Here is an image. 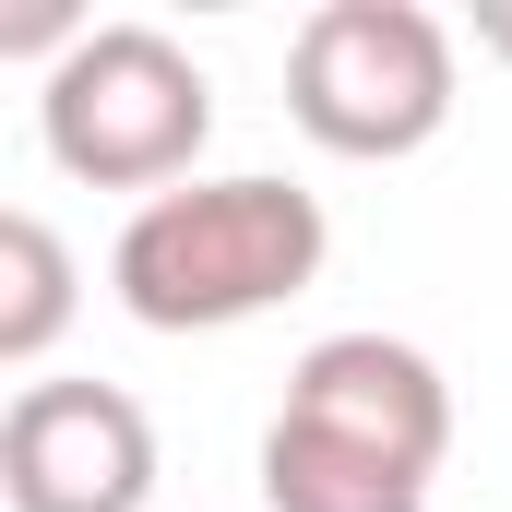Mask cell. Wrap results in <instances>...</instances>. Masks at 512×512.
Here are the masks:
<instances>
[{
    "label": "cell",
    "mask_w": 512,
    "mask_h": 512,
    "mask_svg": "<svg viewBox=\"0 0 512 512\" xmlns=\"http://www.w3.org/2000/svg\"><path fill=\"white\" fill-rule=\"evenodd\" d=\"M334 251L322 203L298 179H179L155 203H131L120 251H108V286L143 334H227L251 310H286Z\"/></svg>",
    "instance_id": "obj_1"
},
{
    "label": "cell",
    "mask_w": 512,
    "mask_h": 512,
    "mask_svg": "<svg viewBox=\"0 0 512 512\" xmlns=\"http://www.w3.org/2000/svg\"><path fill=\"white\" fill-rule=\"evenodd\" d=\"M36 131L72 179L96 191H179L191 155L215 143V84L203 60L167 36V24H84L72 60H48V96H36Z\"/></svg>",
    "instance_id": "obj_2"
},
{
    "label": "cell",
    "mask_w": 512,
    "mask_h": 512,
    "mask_svg": "<svg viewBox=\"0 0 512 512\" xmlns=\"http://www.w3.org/2000/svg\"><path fill=\"white\" fill-rule=\"evenodd\" d=\"M286 120L322 155L393 167L453 120V24L429 0H322L286 36Z\"/></svg>",
    "instance_id": "obj_3"
},
{
    "label": "cell",
    "mask_w": 512,
    "mask_h": 512,
    "mask_svg": "<svg viewBox=\"0 0 512 512\" xmlns=\"http://www.w3.org/2000/svg\"><path fill=\"white\" fill-rule=\"evenodd\" d=\"M0 501L12 512H143L155 501V417L120 382H24L0 417Z\"/></svg>",
    "instance_id": "obj_4"
},
{
    "label": "cell",
    "mask_w": 512,
    "mask_h": 512,
    "mask_svg": "<svg viewBox=\"0 0 512 512\" xmlns=\"http://www.w3.org/2000/svg\"><path fill=\"white\" fill-rule=\"evenodd\" d=\"M286 417L346 453H382L405 477H441V453H453V382L405 334H322L286 370Z\"/></svg>",
    "instance_id": "obj_5"
},
{
    "label": "cell",
    "mask_w": 512,
    "mask_h": 512,
    "mask_svg": "<svg viewBox=\"0 0 512 512\" xmlns=\"http://www.w3.org/2000/svg\"><path fill=\"white\" fill-rule=\"evenodd\" d=\"M262 501L274 512H429V477H405L382 453H346L298 417L262 429Z\"/></svg>",
    "instance_id": "obj_6"
},
{
    "label": "cell",
    "mask_w": 512,
    "mask_h": 512,
    "mask_svg": "<svg viewBox=\"0 0 512 512\" xmlns=\"http://www.w3.org/2000/svg\"><path fill=\"white\" fill-rule=\"evenodd\" d=\"M72 251H60V227L48 215H0V370H36L48 346H60V322H72Z\"/></svg>",
    "instance_id": "obj_7"
},
{
    "label": "cell",
    "mask_w": 512,
    "mask_h": 512,
    "mask_svg": "<svg viewBox=\"0 0 512 512\" xmlns=\"http://www.w3.org/2000/svg\"><path fill=\"white\" fill-rule=\"evenodd\" d=\"M477 48H489V60H512V0H477Z\"/></svg>",
    "instance_id": "obj_8"
}]
</instances>
